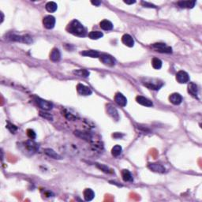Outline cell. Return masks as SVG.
Returning a JSON list of instances; mask_svg holds the SVG:
<instances>
[{"mask_svg": "<svg viewBox=\"0 0 202 202\" xmlns=\"http://www.w3.org/2000/svg\"><path fill=\"white\" fill-rule=\"evenodd\" d=\"M96 166H97L98 168H100V170H103L104 172H105V173H110V172H111V171H110V169H109V168L107 167V166L104 165V164H96Z\"/></svg>", "mask_w": 202, "mask_h": 202, "instance_id": "d6a6232c", "label": "cell"}, {"mask_svg": "<svg viewBox=\"0 0 202 202\" xmlns=\"http://www.w3.org/2000/svg\"><path fill=\"white\" fill-rule=\"evenodd\" d=\"M122 43H123L124 44H125V46H127V47H134V41L132 36H130V35L129 34L123 35L122 37Z\"/></svg>", "mask_w": 202, "mask_h": 202, "instance_id": "5bb4252c", "label": "cell"}, {"mask_svg": "<svg viewBox=\"0 0 202 202\" xmlns=\"http://www.w3.org/2000/svg\"><path fill=\"white\" fill-rule=\"evenodd\" d=\"M74 134L78 137H81V138L84 139L85 140H88V141H90L92 139V135L89 134V133L87 132H82V131H79V130H77V131H75Z\"/></svg>", "mask_w": 202, "mask_h": 202, "instance_id": "ac0fdd59", "label": "cell"}, {"mask_svg": "<svg viewBox=\"0 0 202 202\" xmlns=\"http://www.w3.org/2000/svg\"><path fill=\"white\" fill-rule=\"evenodd\" d=\"M66 30L70 33H72L74 36H81V37L85 36L87 34L86 29L84 27V26L81 22H79L77 20H74V21H71L67 26Z\"/></svg>", "mask_w": 202, "mask_h": 202, "instance_id": "6da1fadb", "label": "cell"}, {"mask_svg": "<svg viewBox=\"0 0 202 202\" xmlns=\"http://www.w3.org/2000/svg\"><path fill=\"white\" fill-rule=\"evenodd\" d=\"M77 92L81 96H90L92 94V90L90 89V88L82 84H78L77 85Z\"/></svg>", "mask_w": 202, "mask_h": 202, "instance_id": "52a82bcc", "label": "cell"}, {"mask_svg": "<svg viewBox=\"0 0 202 202\" xmlns=\"http://www.w3.org/2000/svg\"><path fill=\"white\" fill-rule=\"evenodd\" d=\"M141 4H142L145 7H149V8H156V7H155V5L152 4V3H149V2H141Z\"/></svg>", "mask_w": 202, "mask_h": 202, "instance_id": "d590c367", "label": "cell"}, {"mask_svg": "<svg viewBox=\"0 0 202 202\" xmlns=\"http://www.w3.org/2000/svg\"><path fill=\"white\" fill-rule=\"evenodd\" d=\"M57 4L55 2H48L45 6V8L50 13H53L57 10Z\"/></svg>", "mask_w": 202, "mask_h": 202, "instance_id": "484cf974", "label": "cell"}, {"mask_svg": "<svg viewBox=\"0 0 202 202\" xmlns=\"http://www.w3.org/2000/svg\"><path fill=\"white\" fill-rule=\"evenodd\" d=\"M12 40L13 41H20V42H24L26 44H30L32 42V39L29 36H12Z\"/></svg>", "mask_w": 202, "mask_h": 202, "instance_id": "ffe728a7", "label": "cell"}, {"mask_svg": "<svg viewBox=\"0 0 202 202\" xmlns=\"http://www.w3.org/2000/svg\"><path fill=\"white\" fill-rule=\"evenodd\" d=\"M100 28L103 30H105V31H109V30H111L113 29V24L107 20H104V21H101L100 23Z\"/></svg>", "mask_w": 202, "mask_h": 202, "instance_id": "d6986e66", "label": "cell"}, {"mask_svg": "<svg viewBox=\"0 0 202 202\" xmlns=\"http://www.w3.org/2000/svg\"><path fill=\"white\" fill-rule=\"evenodd\" d=\"M188 92H189L192 96H194V97H197L198 93V89H197V85H196V84L193 83H189L188 85Z\"/></svg>", "mask_w": 202, "mask_h": 202, "instance_id": "2e32d148", "label": "cell"}, {"mask_svg": "<svg viewBox=\"0 0 202 202\" xmlns=\"http://www.w3.org/2000/svg\"><path fill=\"white\" fill-rule=\"evenodd\" d=\"M92 4L95 5V6H99L100 4V1H92Z\"/></svg>", "mask_w": 202, "mask_h": 202, "instance_id": "8d00e7d4", "label": "cell"}, {"mask_svg": "<svg viewBox=\"0 0 202 202\" xmlns=\"http://www.w3.org/2000/svg\"><path fill=\"white\" fill-rule=\"evenodd\" d=\"M95 197V193L93 192V190L91 189H85V191H84V197H85V200H87V201H89L92 200Z\"/></svg>", "mask_w": 202, "mask_h": 202, "instance_id": "7402d4cb", "label": "cell"}, {"mask_svg": "<svg viewBox=\"0 0 202 202\" xmlns=\"http://www.w3.org/2000/svg\"><path fill=\"white\" fill-rule=\"evenodd\" d=\"M115 101L116 102L117 104H119V106L121 107H125V105L127 104V100H126V98L122 94L120 93V92H118V93L115 94Z\"/></svg>", "mask_w": 202, "mask_h": 202, "instance_id": "30bf717a", "label": "cell"}, {"mask_svg": "<svg viewBox=\"0 0 202 202\" xmlns=\"http://www.w3.org/2000/svg\"><path fill=\"white\" fill-rule=\"evenodd\" d=\"M36 103H37V104H38V106L41 108L44 109L45 111H49V110H51V109L53 108L52 103L47 101V100H43V99H41V98H37L36 99Z\"/></svg>", "mask_w": 202, "mask_h": 202, "instance_id": "5b68a950", "label": "cell"}, {"mask_svg": "<svg viewBox=\"0 0 202 202\" xmlns=\"http://www.w3.org/2000/svg\"><path fill=\"white\" fill-rule=\"evenodd\" d=\"M122 147L120 145H115L112 148V150H111V154H112L113 156H115V157H117L119 156L120 154L122 153Z\"/></svg>", "mask_w": 202, "mask_h": 202, "instance_id": "f1b7e54d", "label": "cell"}, {"mask_svg": "<svg viewBox=\"0 0 202 202\" xmlns=\"http://www.w3.org/2000/svg\"><path fill=\"white\" fill-rule=\"evenodd\" d=\"M178 4L181 8H193L195 6L196 2L195 1H182V2H179Z\"/></svg>", "mask_w": 202, "mask_h": 202, "instance_id": "603a6c76", "label": "cell"}, {"mask_svg": "<svg viewBox=\"0 0 202 202\" xmlns=\"http://www.w3.org/2000/svg\"><path fill=\"white\" fill-rule=\"evenodd\" d=\"M7 127L11 133H14L15 131L17 130V128L16 125H13V124H11V123H8V125H7Z\"/></svg>", "mask_w": 202, "mask_h": 202, "instance_id": "e575fe53", "label": "cell"}, {"mask_svg": "<svg viewBox=\"0 0 202 202\" xmlns=\"http://www.w3.org/2000/svg\"><path fill=\"white\" fill-rule=\"evenodd\" d=\"M61 59V53L58 48H53L50 54V59L53 62H58Z\"/></svg>", "mask_w": 202, "mask_h": 202, "instance_id": "9a60e30c", "label": "cell"}, {"mask_svg": "<svg viewBox=\"0 0 202 202\" xmlns=\"http://www.w3.org/2000/svg\"><path fill=\"white\" fill-rule=\"evenodd\" d=\"M1 16H2V20H1V22H2V21H3V18H4V17H3V14H2V12H1Z\"/></svg>", "mask_w": 202, "mask_h": 202, "instance_id": "f35d334b", "label": "cell"}, {"mask_svg": "<svg viewBox=\"0 0 202 202\" xmlns=\"http://www.w3.org/2000/svg\"><path fill=\"white\" fill-rule=\"evenodd\" d=\"M176 80L180 84L187 83L189 80V74L186 72H185V71H183V70L179 71L176 74Z\"/></svg>", "mask_w": 202, "mask_h": 202, "instance_id": "8992f818", "label": "cell"}, {"mask_svg": "<svg viewBox=\"0 0 202 202\" xmlns=\"http://www.w3.org/2000/svg\"><path fill=\"white\" fill-rule=\"evenodd\" d=\"M25 148L27 149V151L29 152H35L38 149V145L36 143L33 142L32 140H28L25 142Z\"/></svg>", "mask_w": 202, "mask_h": 202, "instance_id": "4fadbf2b", "label": "cell"}, {"mask_svg": "<svg viewBox=\"0 0 202 202\" xmlns=\"http://www.w3.org/2000/svg\"><path fill=\"white\" fill-rule=\"evenodd\" d=\"M40 115H41V116H42L43 118H44V119H47V120H52V119H53L52 116H51L50 114H48V113H44L41 111V112H40Z\"/></svg>", "mask_w": 202, "mask_h": 202, "instance_id": "836d02e7", "label": "cell"}, {"mask_svg": "<svg viewBox=\"0 0 202 202\" xmlns=\"http://www.w3.org/2000/svg\"><path fill=\"white\" fill-rule=\"evenodd\" d=\"M43 25L47 29H53L55 27V25H56V18L53 16H51V15H47V16L44 17V19H43Z\"/></svg>", "mask_w": 202, "mask_h": 202, "instance_id": "277c9868", "label": "cell"}, {"mask_svg": "<svg viewBox=\"0 0 202 202\" xmlns=\"http://www.w3.org/2000/svg\"><path fill=\"white\" fill-rule=\"evenodd\" d=\"M154 80H150L149 81H145L144 82V85L148 87L149 89H152V90H158L160 89V88L161 87L162 85H163V83H160L158 81H155L154 82Z\"/></svg>", "mask_w": 202, "mask_h": 202, "instance_id": "9c48e42d", "label": "cell"}, {"mask_svg": "<svg viewBox=\"0 0 202 202\" xmlns=\"http://www.w3.org/2000/svg\"><path fill=\"white\" fill-rule=\"evenodd\" d=\"M104 34L103 32H100V31H92L89 33V37L92 40H98V39L103 37Z\"/></svg>", "mask_w": 202, "mask_h": 202, "instance_id": "4316f807", "label": "cell"}, {"mask_svg": "<svg viewBox=\"0 0 202 202\" xmlns=\"http://www.w3.org/2000/svg\"><path fill=\"white\" fill-rule=\"evenodd\" d=\"M124 2L125 3H126V4H134V3H135V1H124Z\"/></svg>", "mask_w": 202, "mask_h": 202, "instance_id": "74e56055", "label": "cell"}, {"mask_svg": "<svg viewBox=\"0 0 202 202\" xmlns=\"http://www.w3.org/2000/svg\"><path fill=\"white\" fill-rule=\"evenodd\" d=\"M100 61L106 66H114L116 63V60L115 58L108 54H101L100 56Z\"/></svg>", "mask_w": 202, "mask_h": 202, "instance_id": "3957f363", "label": "cell"}, {"mask_svg": "<svg viewBox=\"0 0 202 202\" xmlns=\"http://www.w3.org/2000/svg\"><path fill=\"white\" fill-rule=\"evenodd\" d=\"M152 47L158 52H160V53H172V48L166 45L165 44H163V43H155V44L152 45Z\"/></svg>", "mask_w": 202, "mask_h": 202, "instance_id": "7a4b0ae2", "label": "cell"}, {"mask_svg": "<svg viewBox=\"0 0 202 202\" xmlns=\"http://www.w3.org/2000/svg\"><path fill=\"white\" fill-rule=\"evenodd\" d=\"M81 55L84 56H87V57L91 58H98L100 57V54L96 51H93V50H86L82 52H81Z\"/></svg>", "mask_w": 202, "mask_h": 202, "instance_id": "44dd1931", "label": "cell"}, {"mask_svg": "<svg viewBox=\"0 0 202 202\" xmlns=\"http://www.w3.org/2000/svg\"><path fill=\"white\" fill-rule=\"evenodd\" d=\"M152 65L155 70H160L162 67V61L157 58H153L152 60Z\"/></svg>", "mask_w": 202, "mask_h": 202, "instance_id": "83f0119b", "label": "cell"}, {"mask_svg": "<svg viewBox=\"0 0 202 202\" xmlns=\"http://www.w3.org/2000/svg\"><path fill=\"white\" fill-rule=\"evenodd\" d=\"M169 100L173 104L179 105L182 101V97L179 93H173L169 96Z\"/></svg>", "mask_w": 202, "mask_h": 202, "instance_id": "8fae6325", "label": "cell"}, {"mask_svg": "<svg viewBox=\"0 0 202 202\" xmlns=\"http://www.w3.org/2000/svg\"><path fill=\"white\" fill-rule=\"evenodd\" d=\"M27 135H28V137H29L30 139H32V140H33V139L36 138V133H35V131L33 130H32V129H29V130H27Z\"/></svg>", "mask_w": 202, "mask_h": 202, "instance_id": "1f68e13d", "label": "cell"}, {"mask_svg": "<svg viewBox=\"0 0 202 202\" xmlns=\"http://www.w3.org/2000/svg\"><path fill=\"white\" fill-rule=\"evenodd\" d=\"M137 102L139 104L143 105V106L145 107H152L153 106V104L151 100H149V99L144 97L142 96H138L136 97Z\"/></svg>", "mask_w": 202, "mask_h": 202, "instance_id": "7c38bea8", "label": "cell"}, {"mask_svg": "<svg viewBox=\"0 0 202 202\" xmlns=\"http://www.w3.org/2000/svg\"><path fill=\"white\" fill-rule=\"evenodd\" d=\"M122 177L125 182H133V176L128 170H122Z\"/></svg>", "mask_w": 202, "mask_h": 202, "instance_id": "d4e9b609", "label": "cell"}, {"mask_svg": "<svg viewBox=\"0 0 202 202\" xmlns=\"http://www.w3.org/2000/svg\"><path fill=\"white\" fill-rule=\"evenodd\" d=\"M44 153L47 155H48L49 157L53 158V159H56V160H61L62 159L61 155H59L56 152H55L53 149H45Z\"/></svg>", "mask_w": 202, "mask_h": 202, "instance_id": "e0dca14e", "label": "cell"}, {"mask_svg": "<svg viewBox=\"0 0 202 202\" xmlns=\"http://www.w3.org/2000/svg\"><path fill=\"white\" fill-rule=\"evenodd\" d=\"M148 167L151 170L154 171V172L158 173H164L165 172V167H164L162 164H158V163H152V164H149L148 165Z\"/></svg>", "mask_w": 202, "mask_h": 202, "instance_id": "ba28073f", "label": "cell"}, {"mask_svg": "<svg viewBox=\"0 0 202 202\" xmlns=\"http://www.w3.org/2000/svg\"><path fill=\"white\" fill-rule=\"evenodd\" d=\"M107 112L114 119H116V120L119 119V114H118L117 110L113 106H111V105L107 106Z\"/></svg>", "mask_w": 202, "mask_h": 202, "instance_id": "cb8c5ba5", "label": "cell"}, {"mask_svg": "<svg viewBox=\"0 0 202 202\" xmlns=\"http://www.w3.org/2000/svg\"><path fill=\"white\" fill-rule=\"evenodd\" d=\"M74 74L77 76H80V77H87L89 75V72L86 70H74Z\"/></svg>", "mask_w": 202, "mask_h": 202, "instance_id": "f546056e", "label": "cell"}, {"mask_svg": "<svg viewBox=\"0 0 202 202\" xmlns=\"http://www.w3.org/2000/svg\"><path fill=\"white\" fill-rule=\"evenodd\" d=\"M62 115H65V117L66 119H68L69 120H74L76 119V116L73 115V114H71L70 112H69L67 110H64V111L62 112Z\"/></svg>", "mask_w": 202, "mask_h": 202, "instance_id": "4dcf8cb0", "label": "cell"}]
</instances>
